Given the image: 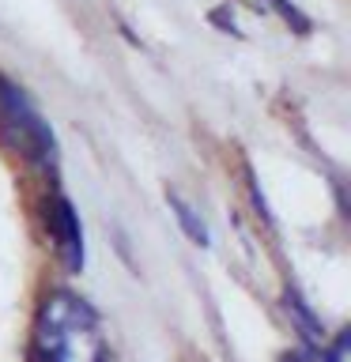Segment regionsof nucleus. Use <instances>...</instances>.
I'll return each instance as SVG.
<instances>
[{
    "label": "nucleus",
    "instance_id": "f257e3e1",
    "mask_svg": "<svg viewBox=\"0 0 351 362\" xmlns=\"http://www.w3.org/2000/svg\"><path fill=\"white\" fill-rule=\"evenodd\" d=\"M30 362H110L98 313L79 294L53 291L34 321Z\"/></svg>",
    "mask_w": 351,
    "mask_h": 362
},
{
    "label": "nucleus",
    "instance_id": "f03ea898",
    "mask_svg": "<svg viewBox=\"0 0 351 362\" xmlns=\"http://www.w3.org/2000/svg\"><path fill=\"white\" fill-rule=\"evenodd\" d=\"M0 129H4L11 147H16L27 163L45 166V170L57 163V136H53V129L45 124L38 106L23 95V87L8 83L4 76H0Z\"/></svg>",
    "mask_w": 351,
    "mask_h": 362
},
{
    "label": "nucleus",
    "instance_id": "7ed1b4c3",
    "mask_svg": "<svg viewBox=\"0 0 351 362\" xmlns=\"http://www.w3.org/2000/svg\"><path fill=\"white\" fill-rule=\"evenodd\" d=\"M45 226H50V238H53L61 264L68 272H79L84 268V226H79V215L68 204V197H53L45 204Z\"/></svg>",
    "mask_w": 351,
    "mask_h": 362
},
{
    "label": "nucleus",
    "instance_id": "20e7f679",
    "mask_svg": "<svg viewBox=\"0 0 351 362\" xmlns=\"http://www.w3.org/2000/svg\"><path fill=\"white\" fill-rule=\"evenodd\" d=\"M166 200H170V208H174V215H178L181 230H185L197 245H208V226H204L200 211L192 208V204H189L185 197H181V192H166Z\"/></svg>",
    "mask_w": 351,
    "mask_h": 362
},
{
    "label": "nucleus",
    "instance_id": "39448f33",
    "mask_svg": "<svg viewBox=\"0 0 351 362\" xmlns=\"http://www.w3.org/2000/svg\"><path fill=\"white\" fill-rule=\"evenodd\" d=\"M265 8H276V11H280V16H283V19H287V23H294V27H299L302 34H306V30H310V19H306V16H302V11H299V8H294V4H291V0H268V4H265Z\"/></svg>",
    "mask_w": 351,
    "mask_h": 362
}]
</instances>
